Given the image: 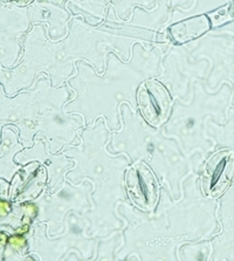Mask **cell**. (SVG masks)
<instances>
[{"mask_svg": "<svg viewBox=\"0 0 234 261\" xmlns=\"http://www.w3.org/2000/svg\"><path fill=\"white\" fill-rule=\"evenodd\" d=\"M140 103L143 114L151 123H161L168 112V94L157 82H148L141 88Z\"/></svg>", "mask_w": 234, "mask_h": 261, "instance_id": "1", "label": "cell"}]
</instances>
